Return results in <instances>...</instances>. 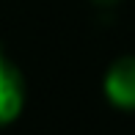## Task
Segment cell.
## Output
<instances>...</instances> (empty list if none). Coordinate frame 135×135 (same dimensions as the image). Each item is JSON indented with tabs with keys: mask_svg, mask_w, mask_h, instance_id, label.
<instances>
[{
	"mask_svg": "<svg viewBox=\"0 0 135 135\" xmlns=\"http://www.w3.org/2000/svg\"><path fill=\"white\" fill-rule=\"evenodd\" d=\"M102 91L113 108L135 110V55H121L108 66Z\"/></svg>",
	"mask_w": 135,
	"mask_h": 135,
	"instance_id": "1",
	"label": "cell"
},
{
	"mask_svg": "<svg viewBox=\"0 0 135 135\" xmlns=\"http://www.w3.org/2000/svg\"><path fill=\"white\" fill-rule=\"evenodd\" d=\"M25 105V80L14 61L0 52V127L11 124Z\"/></svg>",
	"mask_w": 135,
	"mask_h": 135,
	"instance_id": "2",
	"label": "cell"
},
{
	"mask_svg": "<svg viewBox=\"0 0 135 135\" xmlns=\"http://www.w3.org/2000/svg\"><path fill=\"white\" fill-rule=\"evenodd\" d=\"M97 6H113V3H119V0H94Z\"/></svg>",
	"mask_w": 135,
	"mask_h": 135,
	"instance_id": "3",
	"label": "cell"
}]
</instances>
